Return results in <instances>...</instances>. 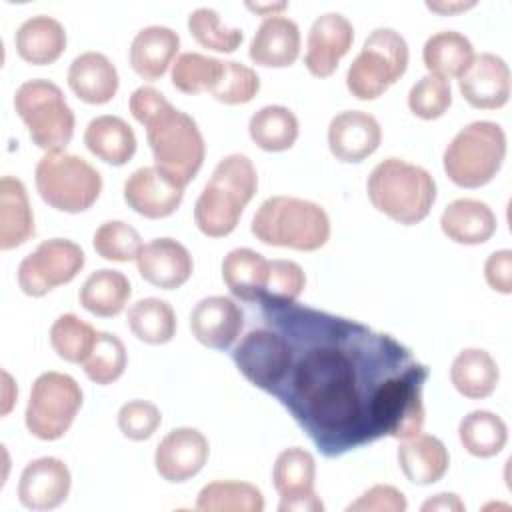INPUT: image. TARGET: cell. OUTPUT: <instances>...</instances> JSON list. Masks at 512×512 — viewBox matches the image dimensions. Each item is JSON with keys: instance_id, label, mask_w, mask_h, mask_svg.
I'll return each instance as SVG.
<instances>
[{"instance_id": "6da1fadb", "label": "cell", "mask_w": 512, "mask_h": 512, "mask_svg": "<svg viewBox=\"0 0 512 512\" xmlns=\"http://www.w3.org/2000/svg\"><path fill=\"white\" fill-rule=\"evenodd\" d=\"M262 304L266 326L288 346V364L268 392L326 456L424 426L426 364L390 334L324 310Z\"/></svg>"}, {"instance_id": "7a4b0ae2", "label": "cell", "mask_w": 512, "mask_h": 512, "mask_svg": "<svg viewBox=\"0 0 512 512\" xmlns=\"http://www.w3.org/2000/svg\"><path fill=\"white\" fill-rule=\"evenodd\" d=\"M256 190L258 174L252 160L240 152L224 156L194 204L198 230L210 238L232 234Z\"/></svg>"}, {"instance_id": "3957f363", "label": "cell", "mask_w": 512, "mask_h": 512, "mask_svg": "<svg viewBox=\"0 0 512 512\" xmlns=\"http://www.w3.org/2000/svg\"><path fill=\"white\" fill-rule=\"evenodd\" d=\"M372 206L398 224L422 222L436 202V180L432 174L400 158L378 162L366 182Z\"/></svg>"}, {"instance_id": "277c9868", "label": "cell", "mask_w": 512, "mask_h": 512, "mask_svg": "<svg viewBox=\"0 0 512 512\" xmlns=\"http://www.w3.org/2000/svg\"><path fill=\"white\" fill-rule=\"evenodd\" d=\"M250 230L262 244L314 252L330 238V218L312 200L270 196L256 210Z\"/></svg>"}, {"instance_id": "5b68a950", "label": "cell", "mask_w": 512, "mask_h": 512, "mask_svg": "<svg viewBox=\"0 0 512 512\" xmlns=\"http://www.w3.org/2000/svg\"><path fill=\"white\" fill-rule=\"evenodd\" d=\"M142 126L154 166L186 188L200 172L206 156L204 136L196 120L166 100Z\"/></svg>"}, {"instance_id": "8992f818", "label": "cell", "mask_w": 512, "mask_h": 512, "mask_svg": "<svg viewBox=\"0 0 512 512\" xmlns=\"http://www.w3.org/2000/svg\"><path fill=\"white\" fill-rule=\"evenodd\" d=\"M504 158L506 134L502 126L490 120H476L450 140L442 166L456 186L480 188L498 174Z\"/></svg>"}, {"instance_id": "52a82bcc", "label": "cell", "mask_w": 512, "mask_h": 512, "mask_svg": "<svg viewBox=\"0 0 512 512\" xmlns=\"http://www.w3.org/2000/svg\"><path fill=\"white\" fill-rule=\"evenodd\" d=\"M34 182L48 206L68 214L88 210L102 192L100 172L88 160L66 150L46 152L36 164Z\"/></svg>"}, {"instance_id": "ba28073f", "label": "cell", "mask_w": 512, "mask_h": 512, "mask_svg": "<svg viewBox=\"0 0 512 512\" xmlns=\"http://www.w3.org/2000/svg\"><path fill=\"white\" fill-rule=\"evenodd\" d=\"M14 108L38 148L58 152L70 144L76 118L58 84L44 78L22 82L14 92Z\"/></svg>"}, {"instance_id": "9c48e42d", "label": "cell", "mask_w": 512, "mask_h": 512, "mask_svg": "<svg viewBox=\"0 0 512 512\" xmlns=\"http://www.w3.org/2000/svg\"><path fill=\"white\" fill-rule=\"evenodd\" d=\"M408 68V44L392 28H376L368 34L360 54L346 72V88L358 100H376Z\"/></svg>"}, {"instance_id": "30bf717a", "label": "cell", "mask_w": 512, "mask_h": 512, "mask_svg": "<svg viewBox=\"0 0 512 512\" xmlns=\"http://www.w3.org/2000/svg\"><path fill=\"white\" fill-rule=\"evenodd\" d=\"M82 400V388L70 374L42 372L32 384L24 412L28 432L46 442L62 438L70 430Z\"/></svg>"}, {"instance_id": "8fae6325", "label": "cell", "mask_w": 512, "mask_h": 512, "mask_svg": "<svg viewBox=\"0 0 512 512\" xmlns=\"http://www.w3.org/2000/svg\"><path fill=\"white\" fill-rule=\"evenodd\" d=\"M84 250L66 238L42 240L18 264V286L26 296H46L56 286L72 282L84 268Z\"/></svg>"}, {"instance_id": "7c38bea8", "label": "cell", "mask_w": 512, "mask_h": 512, "mask_svg": "<svg viewBox=\"0 0 512 512\" xmlns=\"http://www.w3.org/2000/svg\"><path fill=\"white\" fill-rule=\"evenodd\" d=\"M232 360L248 382L270 392L288 364V346L274 328H254L236 344Z\"/></svg>"}, {"instance_id": "4fadbf2b", "label": "cell", "mask_w": 512, "mask_h": 512, "mask_svg": "<svg viewBox=\"0 0 512 512\" xmlns=\"http://www.w3.org/2000/svg\"><path fill=\"white\" fill-rule=\"evenodd\" d=\"M182 198L184 186L156 166H142L124 182V202L128 208L150 220L172 216Z\"/></svg>"}, {"instance_id": "5bb4252c", "label": "cell", "mask_w": 512, "mask_h": 512, "mask_svg": "<svg viewBox=\"0 0 512 512\" xmlns=\"http://www.w3.org/2000/svg\"><path fill=\"white\" fill-rule=\"evenodd\" d=\"M354 42L352 22L338 14H320L308 32L304 64L316 78H328L336 72L338 62L350 52Z\"/></svg>"}, {"instance_id": "9a60e30c", "label": "cell", "mask_w": 512, "mask_h": 512, "mask_svg": "<svg viewBox=\"0 0 512 512\" xmlns=\"http://www.w3.org/2000/svg\"><path fill=\"white\" fill-rule=\"evenodd\" d=\"M208 454L206 436L196 428L180 426L170 430L156 446L154 468L166 482L180 484L204 468Z\"/></svg>"}, {"instance_id": "2e32d148", "label": "cell", "mask_w": 512, "mask_h": 512, "mask_svg": "<svg viewBox=\"0 0 512 512\" xmlns=\"http://www.w3.org/2000/svg\"><path fill=\"white\" fill-rule=\"evenodd\" d=\"M72 486L68 466L54 456L30 460L18 482V500L28 510H52L60 506Z\"/></svg>"}, {"instance_id": "e0dca14e", "label": "cell", "mask_w": 512, "mask_h": 512, "mask_svg": "<svg viewBox=\"0 0 512 512\" xmlns=\"http://www.w3.org/2000/svg\"><path fill=\"white\" fill-rule=\"evenodd\" d=\"M458 88L472 108L496 110L510 98V68L504 58L482 52L458 78Z\"/></svg>"}, {"instance_id": "ac0fdd59", "label": "cell", "mask_w": 512, "mask_h": 512, "mask_svg": "<svg viewBox=\"0 0 512 512\" xmlns=\"http://www.w3.org/2000/svg\"><path fill=\"white\" fill-rule=\"evenodd\" d=\"M382 142L380 122L362 110H344L328 124V148L340 162H362Z\"/></svg>"}, {"instance_id": "d6986e66", "label": "cell", "mask_w": 512, "mask_h": 512, "mask_svg": "<svg viewBox=\"0 0 512 512\" xmlns=\"http://www.w3.org/2000/svg\"><path fill=\"white\" fill-rule=\"evenodd\" d=\"M244 324L240 306L228 296H206L190 312L192 336L206 348L226 350L234 344Z\"/></svg>"}, {"instance_id": "ffe728a7", "label": "cell", "mask_w": 512, "mask_h": 512, "mask_svg": "<svg viewBox=\"0 0 512 512\" xmlns=\"http://www.w3.org/2000/svg\"><path fill=\"white\" fill-rule=\"evenodd\" d=\"M136 266L140 276L162 290L180 288L192 276L194 262L184 244L174 238H154L142 246Z\"/></svg>"}, {"instance_id": "44dd1931", "label": "cell", "mask_w": 512, "mask_h": 512, "mask_svg": "<svg viewBox=\"0 0 512 512\" xmlns=\"http://www.w3.org/2000/svg\"><path fill=\"white\" fill-rule=\"evenodd\" d=\"M248 56L254 64L264 68L292 66L300 56V28L282 14L266 16L248 48Z\"/></svg>"}, {"instance_id": "7402d4cb", "label": "cell", "mask_w": 512, "mask_h": 512, "mask_svg": "<svg viewBox=\"0 0 512 512\" xmlns=\"http://www.w3.org/2000/svg\"><path fill=\"white\" fill-rule=\"evenodd\" d=\"M118 70L102 52L78 54L68 68L70 90L86 104H106L118 92Z\"/></svg>"}, {"instance_id": "603a6c76", "label": "cell", "mask_w": 512, "mask_h": 512, "mask_svg": "<svg viewBox=\"0 0 512 512\" xmlns=\"http://www.w3.org/2000/svg\"><path fill=\"white\" fill-rule=\"evenodd\" d=\"M178 48L180 36L172 28L160 24L144 26L130 44V66L142 80L156 82L174 64Z\"/></svg>"}, {"instance_id": "cb8c5ba5", "label": "cell", "mask_w": 512, "mask_h": 512, "mask_svg": "<svg viewBox=\"0 0 512 512\" xmlns=\"http://www.w3.org/2000/svg\"><path fill=\"white\" fill-rule=\"evenodd\" d=\"M496 226L498 222L492 208L476 198H456L440 216L442 232L452 242L464 246L488 242L496 232Z\"/></svg>"}, {"instance_id": "d4e9b609", "label": "cell", "mask_w": 512, "mask_h": 512, "mask_svg": "<svg viewBox=\"0 0 512 512\" xmlns=\"http://www.w3.org/2000/svg\"><path fill=\"white\" fill-rule=\"evenodd\" d=\"M398 466L406 480L428 486L448 472L450 456L444 442L432 434H414L398 446Z\"/></svg>"}, {"instance_id": "484cf974", "label": "cell", "mask_w": 512, "mask_h": 512, "mask_svg": "<svg viewBox=\"0 0 512 512\" xmlns=\"http://www.w3.org/2000/svg\"><path fill=\"white\" fill-rule=\"evenodd\" d=\"M14 44L24 62L46 66L56 62L66 50V30L56 18L38 14L18 26Z\"/></svg>"}, {"instance_id": "4316f807", "label": "cell", "mask_w": 512, "mask_h": 512, "mask_svg": "<svg viewBox=\"0 0 512 512\" xmlns=\"http://www.w3.org/2000/svg\"><path fill=\"white\" fill-rule=\"evenodd\" d=\"M86 148L106 164L124 166L136 154V134L132 126L112 114L96 116L84 130Z\"/></svg>"}, {"instance_id": "83f0119b", "label": "cell", "mask_w": 512, "mask_h": 512, "mask_svg": "<svg viewBox=\"0 0 512 512\" xmlns=\"http://www.w3.org/2000/svg\"><path fill=\"white\" fill-rule=\"evenodd\" d=\"M34 236V214L26 186L14 176L0 180V248L12 250Z\"/></svg>"}, {"instance_id": "f1b7e54d", "label": "cell", "mask_w": 512, "mask_h": 512, "mask_svg": "<svg viewBox=\"0 0 512 512\" xmlns=\"http://www.w3.org/2000/svg\"><path fill=\"white\" fill-rule=\"evenodd\" d=\"M452 386L470 400L490 396L500 380V370L490 352L482 348H464L450 366Z\"/></svg>"}, {"instance_id": "f546056e", "label": "cell", "mask_w": 512, "mask_h": 512, "mask_svg": "<svg viewBox=\"0 0 512 512\" xmlns=\"http://www.w3.org/2000/svg\"><path fill=\"white\" fill-rule=\"evenodd\" d=\"M222 278L238 300H260L268 280V260L252 248H234L222 260Z\"/></svg>"}, {"instance_id": "4dcf8cb0", "label": "cell", "mask_w": 512, "mask_h": 512, "mask_svg": "<svg viewBox=\"0 0 512 512\" xmlns=\"http://www.w3.org/2000/svg\"><path fill=\"white\" fill-rule=\"evenodd\" d=\"M130 280L112 268L92 272L80 286L78 300L84 310L100 318H112L120 314L130 298Z\"/></svg>"}, {"instance_id": "1f68e13d", "label": "cell", "mask_w": 512, "mask_h": 512, "mask_svg": "<svg viewBox=\"0 0 512 512\" xmlns=\"http://www.w3.org/2000/svg\"><path fill=\"white\" fill-rule=\"evenodd\" d=\"M474 58L472 42L456 30H440L432 34L422 48V60L430 74L448 78H460Z\"/></svg>"}, {"instance_id": "d6a6232c", "label": "cell", "mask_w": 512, "mask_h": 512, "mask_svg": "<svg viewBox=\"0 0 512 512\" xmlns=\"http://www.w3.org/2000/svg\"><path fill=\"white\" fill-rule=\"evenodd\" d=\"M300 124L296 114L280 104H268L256 110L248 122L252 142L266 152H284L298 140Z\"/></svg>"}, {"instance_id": "836d02e7", "label": "cell", "mask_w": 512, "mask_h": 512, "mask_svg": "<svg viewBox=\"0 0 512 512\" xmlns=\"http://www.w3.org/2000/svg\"><path fill=\"white\" fill-rule=\"evenodd\" d=\"M462 446L476 458H492L508 442L506 422L490 410H472L458 424Z\"/></svg>"}, {"instance_id": "e575fe53", "label": "cell", "mask_w": 512, "mask_h": 512, "mask_svg": "<svg viewBox=\"0 0 512 512\" xmlns=\"http://www.w3.org/2000/svg\"><path fill=\"white\" fill-rule=\"evenodd\" d=\"M132 334L144 344H166L176 334L174 308L162 298H142L128 308L126 314Z\"/></svg>"}, {"instance_id": "d590c367", "label": "cell", "mask_w": 512, "mask_h": 512, "mask_svg": "<svg viewBox=\"0 0 512 512\" xmlns=\"http://www.w3.org/2000/svg\"><path fill=\"white\" fill-rule=\"evenodd\" d=\"M196 508L202 512H262L264 496L250 482L214 480L198 492Z\"/></svg>"}, {"instance_id": "8d00e7d4", "label": "cell", "mask_w": 512, "mask_h": 512, "mask_svg": "<svg viewBox=\"0 0 512 512\" xmlns=\"http://www.w3.org/2000/svg\"><path fill=\"white\" fill-rule=\"evenodd\" d=\"M314 480H316V460L314 456L300 448L292 446L282 450L276 456L272 468V482L280 498L314 494Z\"/></svg>"}, {"instance_id": "74e56055", "label": "cell", "mask_w": 512, "mask_h": 512, "mask_svg": "<svg viewBox=\"0 0 512 512\" xmlns=\"http://www.w3.org/2000/svg\"><path fill=\"white\" fill-rule=\"evenodd\" d=\"M96 338L98 330L70 312L58 316L50 326V344L54 352L70 364H84L96 344Z\"/></svg>"}, {"instance_id": "f35d334b", "label": "cell", "mask_w": 512, "mask_h": 512, "mask_svg": "<svg viewBox=\"0 0 512 512\" xmlns=\"http://www.w3.org/2000/svg\"><path fill=\"white\" fill-rule=\"evenodd\" d=\"M224 60L200 52H184L172 64V86L184 94L210 92L220 80Z\"/></svg>"}, {"instance_id": "ab89813d", "label": "cell", "mask_w": 512, "mask_h": 512, "mask_svg": "<svg viewBox=\"0 0 512 512\" xmlns=\"http://www.w3.org/2000/svg\"><path fill=\"white\" fill-rule=\"evenodd\" d=\"M126 346L124 342L110 332H98L96 344L90 356L84 360V374L100 386H108L116 382L126 370Z\"/></svg>"}, {"instance_id": "60d3db41", "label": "cell", "mask_w": 512, "mask_h": 512, "mask_svg": "<svg viewBox=\"0 0 512 512\" xmlns=\"http://www.w3.org/2000/svg\"><path fill=\"white\" fill-rule=\"evenodd\" d=\"M92 246L98 256L110 262L136 260L142 250V238L138 230L122 220H108L100 224L92 236Z\"/></svg>"}, {"instance_id": "b9f144b4", "label": "cell", "mask_w": 512, "mask_h": 512, "mask_svg": "<svg viewBox=\"0 0 512 512\" xmlns=\"http://www.w3.org/2000/svg\"><path fill=\"white\" fill-rule=\"evenodd\" d=\"M188 30L202 48L214 52H234L242 42V30L222 24L218 12L208 6L190 12Z\"/></svg>"}, {"instance_id": "7bdbcfd3", "label": "cell", "mask_w": 512, "mask_h": 512, "mask_svg": "<svg viewBox=\"0 0 512 512\" xmlns=\"http://www.w3.org/2000/svg\"><path fill=\"white\" fill-rule=\"evenodd\" d=\"M260 90V78L256 70L250 66L236 62V60H224V70L216 86L210 90L212 98H216L222 104H246L250 102Z\"/></svg>"}, {"instance_id": "ee69618b", "label": "cell", "mask_w": 512, "mask_h": 512, "mask_svg": "<svg viewBox=\"0 0 512 512\" xmlns=\"http://www.w3.org/2000/svg\"><path fill=\"white\" fill-rule=\"evenodd\" d=\"M452 104L450 80L434 74L420 78L408 92V108L414 116L422 120L440 118Z\"/></svg>"}, {"instance_id": "f6af8a7d", "label": "cell", "mask_w": 512, "mask_h": 512, "mask_svg": "<svg viewBox=\"0 0 512 512\" xmlns=\"http://www.w3.org/2000/svg\"><path fill=\"white\" fill-rule=\"evenodd\" d=\"M306 286V276L300 264L294 260L276 258L268 262V280L260 296V302L270 304H290L302 294Z\"/></svg>"}, {"instance_id": "bcb514c9", "label": "cell", "mask_w": 512, "mask_h": 512, "mask_svg": "<svg viewBox=\"0 0 512 512\" xmlns=\"http://www.w3.org/2000/svg\"><path fill=\"white\" fill-rule=\"evenodd\" d=\"M120 432L134 442L148 440L160 426L162 414L156 404L148 400H130L120 406L116 416Z\"/></svg>"}, {"instance_id": "7dc6e473", "label": "cell", "mask_w": 512, "mask_h": 512, "mask_svg": "<svg viewBox=\"0 0 512 512\" xmlns=\"http://www.w3.org/2000/svg\"><path fill=\"white\" fill-rule=\"evenodd\" d=\"M404 494L388 484H376L368 488L358 500L348 504V512H404L406 510Z\"/></svg>"}, {"instance_id": "c3c4849f", "label": "cell", "mask_w": 512, "mask_h": 512, "mask_svg": "<svg viewBox=\"0 0 512 512\" xmlns=\"http://www.w3.org/2000/svg\"><path fill=\"white\" fill-rule=\"evenodd\" d=\"M484 278L494 292H512V250L502 248L492 252L484 264Z\"/></svg>"}, {"instance_id": "681fc988", "label": "cell", "mask_w": 512, "mask_h": 512, "mask_svg": "<svg viewBox=\"0 0 512 512\" xmlns=\"http://www.w3.org/2000/svg\"><path fill=\"white\" fill-rule=\"evenodd\" d=\"M280 512H322L324 504L320 496L314 494H302V496H290V498H280L278 504Z\"/></svg>"}, {"instance_id": "f907efd6", "label": "cell", "mask_w": 512, "mask_h": 512, "mask_svg": "<svg viewBox=\"0 0 512 512\" xmlns=\"http://www.w3.org/2000/svg\"><path fill=\"white\" fill-rule=\"evenodd\" d=\"M466 506L464 502L452 494V492H442V494H436L434 498H428L424 504H422V512H432V510H442V512H462Z\"/></svg>"}, {"instance_id": "816d5d0a", "label": "cell", "mask_w": 512, "mask_h": 512, "mask_svg": "<svg viewBox=\"0 0 512 512\" xmlns=\"http://www.w3.org/2000/svg\"><path fill=\"white\" fill-rule=\"evenodd\" d=\"M426 6L434 12H440V14H452V12L472 8L474 2H426Z\"/></svg>"}, {"instance_id": "f5cc1de1", "label": "cell", "mask_w": 512, "mask_h": 512, "mask_svg": "<svg viewBox=\"0 0 512 512\" xmlns=\"http://www.w3.org/2000/svg\"><path fill=\"white\" fill-rule=\"evenodd\" d=\"M248 8L250 10H256V12H262V14H266V16H274V10H282V8H286V4H276V6H270V4H248Z\"/></svg>"}]
</instances>
